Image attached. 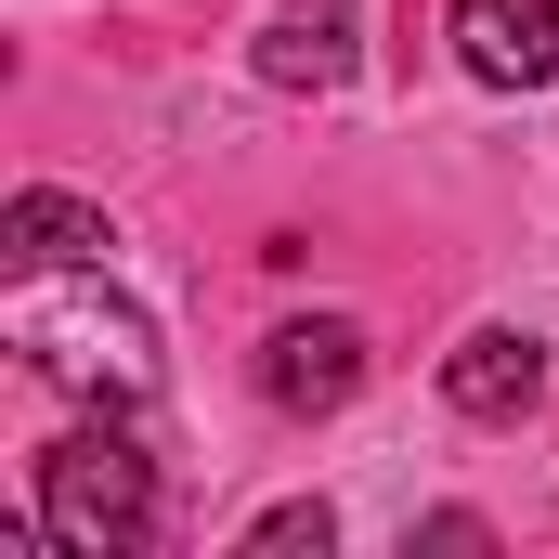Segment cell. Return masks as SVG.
Masks as SVG:
<instances>
[{"instance_id":"obj_1","label":"cell","mask_w":559,"mask_h":559,"mask_svg":"<svg viewBox=\"0 0 559 559\" xmlns=\"http://www.w3.org/2000/svg\"><path fill=\"white\" fill-rule=\"evenodd\" d=\"M0 325H13V352L39 365V378H66V391H92V404H118L131 417L143 391H156V325H143L131 299L105 274H79V261H52V274H26L0 299Z\"/></svg>"},{"instance_id":"obj_2","label":"cell","mask_w":559,"mask_h":559,"mask_svg":"<svg viewBox=\"0 0 559 559\" xmlns=\"http://www.w3.org/2000/svg\"><path fill=\"white\" fill-rule=\"evenodd\" d=\"M39 534L66 559H131L143 534H156V455L118 429V404L39 455Z\"/></svg>"},{"instance_id":"obj_3","label":"cell","mask_w":559,"mask_h":559,"mask_svg":"<svg viewBox=\"0 0 559 559\" xmlns=\"http://www.w3.org/2000/svg\"><path fill=\"white\" fill-rule=\"evenodd\" d=\"M352 391H365V325L312 312V325H274V338H261V404H274V417H325V404H352Z\"/></svg>"},{"instance_id":"obj_4","label":"cell","mask_w":559,"mask_h":559,"mask_svg":"<svg viewBox=\"0 0 559 559\" xmlns=\"http://www.w3.org/2000/svg\"><path fill=\"white\" fill-rule=\"evenodd\" d=\"M442 391H455V417L508 429L547 404V338H521V325H468L455 338V365H442Z\"/></svg>"},{"instance_id":"obj_5","label":"cell","mask_w":559,"mask_h":559,"mask_svg":"<svg viewBox=\"0 0 559 559\" xmlns=\"http://www.w3.org/2000/svg\"><path fill=\"white\" fill-rule=\"evenodd\" d=\"M455 52L495 92H534L559 79V0H455Z\"/></svg>"},{"instance_id":"obj_6","label":"cell","mask_w":559,"mask_h":559,"mask_svg":"<svg viewBox=\"0 0 559 559\" xmlns=\"http://www.w3.org/2000/svg\"><path fill=\"white\" fill-rule=\"evenodd\" d=\"M0 248H13V274H52V261H105V209H79V195L26 182V195L0 209Z\"/></svg>"},{"instance_id":"obj_7","label":"cell","mask_w":559,"mask_h":559,"mask_svg":"<svg viewBox=\"0 0 559 559\" xmlns=\"http://www.w3.org/2000/svg\"><path fill=\"white\" fill-rule=\"evenodd\" d=\"M261 79H286V92H325V79H352V0H325V13H286L274 39H261Z\"/></svg>"},{"instance_id":"obj_8","label":"cell","mask_w":559,"mask_h":559,"mask_svg":"<svg viewBox=\"0 0 559 559\" xmlns=\"http://www.w3.org/2000/svg\"><path fill=\"white\" fill-rule=\"evenodd\" d=\"M299 547L325 559V547H338V521H325V508H274V521H248V559H299Z\"/></svg>"}]
</instances>
